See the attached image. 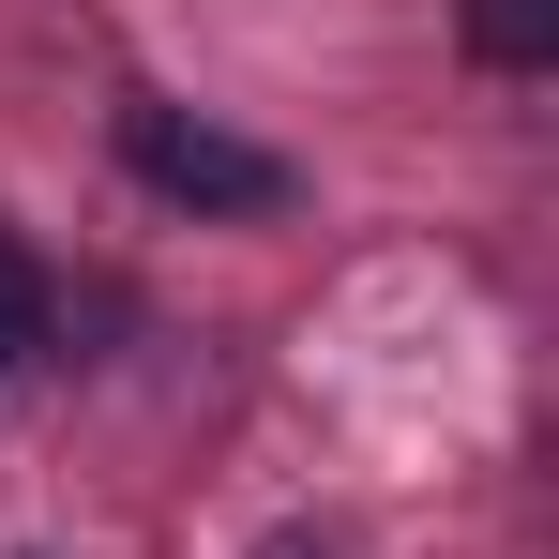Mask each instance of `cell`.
Returning <instances> with one entry per match:
<instances>
[{
  "label": "cell",
  "instance_id": "6da1fadb",
  "mask_svg": "<svg viewBox=\"0 0 559 559\" xmlns=\"http://www.w3.org/2000/svg\"><path fill=\"white\" fill-rule=\"evenodd\" d=\"M121 167L152 197H182V212H287V152L197 121V106H121Z\"/></svg>",
  "mask_w": 559,
  "mask_h": 559
},
{
  "label": "cell",
  "instance_id": "7a4b0ae2",
  "mask_svg": "<svg viewBox=\"0 0 559 559\" xmlns=\"http://www.w3.org/2000/svg\"><path fill=\"white\" fill-rule=\"evenodd\" d=\"M468 46L499 76H530V61H559V0H468Z\"/></svg>",
  "mask_w": 559,
  "mask_h": 559
},
{
  "label": "cell",
  "instance_id": "3957f363",
  "mask_svg": "<svg viewBox=\"0 0 559 559\" xmlns=\"http://www.w3.org/2000/svg\"><path fill=\"white\" fill-rule=\"evenodd\" d=\"M31 348H46V258H31V242L0 227V378L31 364Z\"/></svg>",
  "mask_w": 559,
  "mask_h": 559
}]
</instances>
